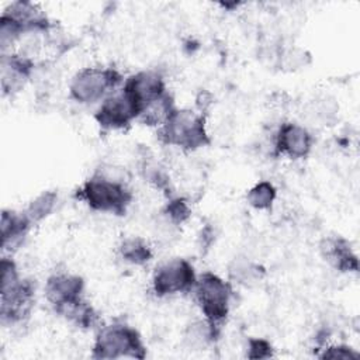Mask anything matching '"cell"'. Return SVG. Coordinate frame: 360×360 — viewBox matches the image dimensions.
I'll return each mask as SVG.
<instances>
[{
  "mask_svg": "<svg viewBox=\"0 0 360 360\" xmlns=\"http://www.w3.org/2000/svg\"><path fill=\"white\" fill-rule=\"evenodd\" d=\"M77 197L94 211L124 215L131 204L132 193L124 179L108 176L101 170L83 183Z\"/></svg>",
  "mask_w": 360,
  "mask_h": 360,
  "instance_id": "6da1fadb",
  "label": "cell"
},
{
  "mask_svg": "<svg viewBox=\"0 0 360 360\" xmlns=\"http://www.w3.org/2000/svg\"><path fill=\"white\" fill-rule=\"evenodd\" d=\"M1 287H0V316L3 323H17L28 316L32 301L34 287L30 280H22L15 263L10 257H3Z\"/></svg>",
  "mask_w": 360,
  "mask_h": 360,
  "instance_id": "7a4b0ae2",
  "label": "cell"
},
{
  "mask_svg": "<svg viewBox=\"0 0 360 360\" xmlns=\"http://www.w3.org/2000/svg\"><path fill=\"white\" fill-rule=\"evenodd\" d=\"M159 138L163 143L183 150H195L210 143L202 112L190 108H174L159 128Z\"/></svg>",
  "mask_w": 360,
  "mask_h": 360,
  "instance_id": "3957f363",
  "label": "cell"
},
{
  "mask_svg": "<svg viewBox=\"0 0 360 360\" xmlns=\"http://www.w3.org/2000/svg\"><path fill=\"white\" fill-rule=\"evenodd\" d=\"M145 354V346L139 333L127 323L114 322L105 325L96 335L93 345L94 359H143Z\"/></svg>",
  "mask_w": 360,
  "mask_h": 360,
  "instance_id": "277c9868",
  "label": "cell"
},
{
  "mask_svg": "<svg viewBox=\"0 0 360 360\" xmlns=\"http://www.w3.org/2000/svg\"><path fill=\"white\" fill-rule=\"evenodd\" d=\"M195 301L207 321L219 326L229 312L232 288L228 281L212 271H205L195 280Z\"/></svg>",
  "mask_w": 360,
  "mask_h": 360,
  "instance_id": "5b68a950",
  "label": "cell"
},
{
  "mask_svg": "<svg viewBox=\"0 0 360 360\" xmlns=\"http://www.w3.org/2000/svg\"><path fill=\"white\" fill-rule=\"evenodd\" d=\"M121 80L112 68H84L70 82V97L80 104H93L114 91Z\"/></svg>",
  "mask_w": 360,
  "mask_h": 360,
  "instance_id": "8992f818",
  "label": "cell"
},
{
  "mask_svg": "<svg viewBox=\"0 0 360 360\" xmlns=\"http://www.w3.org/2000/svg\"><path fill=\"white\" fill-rule=\"evenodd\" d=\"M195 280L193 264L186 259L174 257L156 267L152 285L158 297H166L193 290Z\"/></svg>",
  "mask_w": 360,
  "mask_h": 360,
  "instance_id": "52a82bcc",
  "label": "cell"
},
{
  "mask_svg": "<svg viewBox=\"0 0 360 360\" xmlns=\"http://www.w3.org/2000/svg\"><path fill=\"white\" fill-rule=\"evenodd\" d=\"M138 117V108L122 87L104 97L94 114L97 124L104 129H124Z\"/></svg>",
  "mask_w": 360,
  "mask_h": 360,
  "instance_id": "ba28073f",
  "label": "cell"
},
{
  "mask_svg": "<svg viewBox=\"0 0 360 360\" xmlns=\"http://www.w3.org/2000/svg\"><path fill=\"white\" fill-rule=\"evenodd\" d=\"M122 89L132 100L139 114L149 103L166 93L165 79L156 70H142L129 76Z\"/></svg>",
  "mask_w": 360,
  "mask_h": 360,
  "instance_id": "9c48e42d",
  "label": "cell"
},
{
  "mask_svg": "<svg viewBox=\"0 0 360 360\" xmlns=\"http://www.w3.org/2000/svg\"><path fill=\"white\" fill-rule=\"evenodd\" d=\"M83 291V278L70 273L52 274L45 283V297L56 312L63 307L82 300Z\"/></svg>",
  "mask_w": 360,
  "mask_h": 360,
  "instance_id": "30bf717a",
  "label": "cell"
},
{
  "mask_svg": "<svg viewBox=\"0 0 360 360\" xmlns=\"http://www.w3.org/2000/svg\"><path fill=\"white\" fill-rule=\"evenodd\" d=\"M274 145L277 153L290 159H302L309 155L314 145V138L302 125L284 122L280 125L276 134Z\"/></svg>",
  "mask_w": 360,
  "mask_h": 360,
  "instance_id": "8fae6325",
  "label": "cell"
},
{
  "mask_svg": "<svg viewBox=\"0 0 360 360\" xmlns=\"http://www.w3.org/2000/svg\"><path fill=\"white\" fill-rule=\"evenodd\" d=\"M32 62L30 58L20 53H1V90L3 94H14L20 91L32 72Z\"/></svg>",
  "mask_w": 360,
  "mask_h": 360,
  "instance_id": "7c38bea8",
  "label": "cell"
},
{
  "mask_svg": "<svg viewBox=\"0 0 360 360\" xmlns=\"http://www.w3.org/2000/svg\"><path fill=\"white\" fill-rule=\"evenodd\" d=\"M1 14L15 21L24 32H39L49 28V20L44 11L30 1H14Z\"/></svg>",
  "mask_w": 360,
  "mask_h": 360,
  "instance_id": "4fadbf2b",
  "label": "cell"
},
{
  "mask_svg": "<svg viewBox=\"0 0 360 360\" xmlns=\"http://www.w3.org/2000/svg\"><path fill=\"white\" fill-rule=\"evenodd\" d=\"M322 257L339 271H357V256L349 242L340 236H329L321 243Z\"/></svg>",
  "mask_w": 360,
  "mask_h": 360,
  "instance_id": "5bb4252c",
  "label": "cell"
},
{
  "mask_svg": "<svg viewBox=\"0 0 360 360\" xmlns=\"http://www.w3.org/2000/svg\"><path fill=\"white\" fill-rule=\"evenodd\" d=\"M32 222L25 212L3 210L0 229H1V248L4 250L18 246L25 238Z\"/></svg>",
  "mask_w": 360,
  "mask_h": 360,
  "instance_id": "9a60e30c",
  "label": "cell"
},
{
  "mask_svg": "<svg viewBox=\"0 0 360 360\" xmlns=\"http://www.w3.org/2000/svg\"><path fill=\"white\" fill-rule=\"evenodd\" d=\"M174 103L172 96L166 91L165 94H162L160 97H158L156 100H153L152 103H149L139 114L138 120L149 127H162L167 118L170 117V114L174 110Z\"/></svg>",
  "mask_w": 360,
  "mask_h": 360,
  "instance_id": "2e32d148",
  "label": "cell"
},
{
  "mask_svg": "<svg viewBox=\"0 0 360 360\" xmlns=\"http://www.w3.org/2000/svg\"><path fill=\"white\" fill-rule=\"evenodd\" d=\"M264 276V269L248 259H235L229 266V278L240 285H253Z\"/></svg>",
  "mask_w": 360,
  "mask_h": 360,
  "instance_id": "e0dca14e",
  "label": "cell"
},
{
  "mask_svg": "<svg viewBox=\"0 0 360 360\" xmlns=\"http://www.w3.org/2000/svg\"><path fill=\"white\" fill-rule=\"evenodd\" d=\"M120 253L125 262L138 266H142L152 259V250L148 243L136 236L124 239L120 245Z\"/></svg>",
  "mask_w": 360,
  "mask_h": 360,
  "instance_id": "ac0fdd59",
  "label": "cell"
},
{
  "mask_svg": "<svg viewBox=\"0 0 360 360\" xmlns=\"http://www.w3.org/2000/svg\"><path fill=\"white\" fill-rule=\"evenodd\" d=\"M60 315H63L66 319L72 321L80 328H90L94 325L97 315L93 309V307L84 301V298L69 304L58 311Z\"/></svg>",
  "mask_w": 360,
  "mask_h": 360,
  "instance_id": "d6986e66",
  "label": "cell"
},
{
  "mask_svg": "<svg viewBox=\"0 0 360 360\" xmlns=\"http://www.w3.org/2000/svg\"><path fill=\"white\" fill-rule=\"evenodd\" d=\"M218 328L219 326H215L207 319L197 321L187 328L184 338L188 342L190 347L201 349V347H205L210 342H212L217 338Z\"/></svg>",
  "mask_w": 360,
  "mask_h": 360,
  "instance_id": "ffe728a7",
  "label": "cell"
},
{
  "mask_svg": "<svg viewBox=\"0 0 360 360\" xmlns=\"http://www.w3.org/2000/svg\"><path fill=\"white\" fill-rule=\"evenodd\" d=\"M276 197H277L276 187L267 180H262L256 183L246 194V200L249 205L256 210H269L273 205Z\"/></svg>",
  "mask_w": 360,
  "mask_h": 360,
  "instance_id": "44dd1931",
  "label": "cell"
},
{
  "mask_svg": "<svg viewBox=\"0 0 360 360\" xmlns=\"http://www.w3.org/2000/svg\"><path fill=\"white\" fill-rule=\"evenodd\" d=\"M56 200L58 195L55 191H44L30 202L24 212L32 224L39 222L53 211Z\"/></svg>",
  "mask_w": 360,
  "mask_h": 360,
  "instance_id": "7402d4cb",
  "label": "cell"
},
{
  "mask_svg": "<svg viewBox=\"0 0 360 360\" xmlns=\"http://www.w3.org/2000/svg\"><path fill=\"white\" fill-rule=\"evenodd\" d=\"M141 167H142L141 170L143 173V177L149 183H152L156 188H160L165 193H169L167 191V190H170L169 188V186H170L169 174L158 162H155L153 159H143V163Z\"/></svg>",
  "mask_w": 360,
  "mask_h": 360,
  "instance_id": "603a6c76",
  "label": "cell"
},
{
  "mask_svg": "<svg viewBox=\"0 0 360 360\" xmlns=\"http://www.w3.org/2000/svg\"><path fill=\"white\" fill-rule=\"evenodd\" d=\"M162 214L166 219H169L172 224H174L177 226V225H181L184 221L188 219V217L191 214V210H190L188 202H187L186 198L174 197V198H170L167 201Z\"/></svg>",
  "mask_w": 360,
  "mask_h": 360,
  "instance_id": "cb8c5ba5",
  "label": "cell"
},
{
  "mask_svg": "<svg viewBox=\"0 0 360 360\" xmlns=\"http://www.w3.org/2000/svg\"><path fill=\"white\" fill-rule=\"evenodd\" d=\"M246 356L249 359H269L273 356V346L266 339L252 338L248 340Z\"/></svg>",
  "mask_w": 360,
  "mask_h": 360,
  "instance_id": "d4e9b609",
  "label": "cell"
},
{
  "mask_svg": "<svg viewBox=\"0 0 360 360\" xmlns=\"http://www.w3.org/2000/svg\"><path fill=\"white\" fill-rule=\"evenodd\" d=\"M321 359H340V360H356L360 357V354L346 346V345H335V346H329L326 349H323V353L319 354Z\"/></svg>",
  "mask_w": 360,
  "mask_h": 360,
  "instance_id": "484cf974",
  "label": "cell"
}]
</instances>
